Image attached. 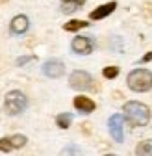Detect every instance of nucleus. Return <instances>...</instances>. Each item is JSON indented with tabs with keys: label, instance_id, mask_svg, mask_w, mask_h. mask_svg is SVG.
Listing matches in <instances>:
<instances>
[{
	"label": "nucleus",
	"instance_id": "obj_1",
	"mask_svg": "<svg viewBox=\"0 0 152 156\" xmlns=\"http://www.w3.org/2000/svg\"><path fill=\"white\" fill-rule=\"evenodd\" d=\"M123 112H124V119L134 125V126H145L148 125L150 121V110L147 104L143 102H137V101H128L124 106H123Z\"/></svg>",
	"mask_w": 152,
	"mask_h": 156
},
{
	"label": "nucleus",
	"instance_id": "obj_2",
	"mask_svg": "<svg viewBox=\"0 0 152 156\" xmlns=\"http://www.w3.org/2000/svg\"><path fill=\"white\" fill-rule=\"evenodd\" d=\"M126 84H128V87L132 91H136V93L148 91L152 87V73L147 71V69H134L128 74Z\"/></svg>",
	"mask_w": 152,
	"mask_h": 156
},
{
	"label": "nucleus",
	"instance_id": "obj_3",
	"mask_svg": "<svg viewBox=\"0 0 152 156\" xmlns=\"http://www.w3.org/2000/svg\"><path fill=\"white\" fill-rule=\"evenodd\" d=\"M28 106V99H26V95L22 91H19V89H13L6 95V101H4V110L6 113L9 115H19V113H22Z\"/></svg>",
	"mask_w": 152,
	"mask_h": 156
},
{
	"label": "nucleus",
	"instance_id": "obj_4",
	"mask_svg": "<svg viewBox=\"0 0 152 156\" xmlns=\"http://www.w3.org/2000/svg\"><path fill=\"white\" fill-rule=\"evenodd\" d=\"M69 86L76 91H85V89H95L93 87V78L87 71H74L69 76Z\"/></svg>",
	"mask_w": 152,
	"mask_h": 156
},
{
	"label": "nucleus",
	"instance_id": "obj_5",
	"mask_svg": "<svg viewBox=\"0 0 152 156\" xmlns=\"http://www.w3.org/2000/svg\"><path fill=\"white\" fill-rule=\"evenodd\" d=\"M123 125H124V117L121 113H113L109 117V121H108V126H109V134H111V138L115 140V141H124V130H123Z\"/></svg>",
	"mask_w": 152,
	"mask_h": 156
},
{
	"label": "nucleus",
	"instance_id": "obj_6",
	"mask_svg": "<svg viewBox=\"0 0 152 156\" xmlns=\"http://www.w3.org/2000/svg\"><path fill=\"white\" fill-rule=\"evenodd\" d=\"M71 47H72V52L80 54V56H87V54H91V52H93L95 43H93V39H89V37L78 35V37H74V39H72Z\"/></svg>",
	"mask_w": 152,
	"mask_h": 156
},
{
	"label": "nucleus",
	"instance_id": "obj_7",
	"mask_svg": "<svg viewBox=\"0 0 152 156\" xmlns=\"http://www.w3.org/2000/svg\"><path fill=\"white\" fill-rule=\"evenodd\" d=\"M43 73L50 78H60L63 73H65V65L60 62V60H50L43 65Z\"/></svg>",
	"mask_w": 152,
	"mask_h": 156
},
{
	"label": "nucleus",
	"instance_id": "obj_8",
	"mask_svg": "<svg viewBox=\"0 0 152 156\" xmlns=\"http://www.w3.org/2000/svg\"><path fill=\"white\" fill-rule=\"evenodd\" d=\"M28 26H30L28 17L17 15V17H13V21H11V24H9V30H11V34H15V35H21V34H24V32L28 30Z\"/></svg>",
	"mask_w": 152,
	"mask_h": 156
},
{
	"label": "nucleus",
	"instance_id": "obj_9",
	"mask_svg": "<svg viewBox=\"0 0 152 156\" xmlns=\"http://www.w3.org/2000/svg\"><path fill=\"white\" fill-rule=\"evenodd\" d=\"M115 8H117V2H108V4H104V6H98L97 9H93L89 17L93 19V21H100V19H106L109 13L115 11Z\"/></svg>",
	"mask_w": 152,
	"mask_h": 156
},
{
	"label": "nucleus",
	"instance_id": "obj_10",
	"mask_svg": "<svg viewBox=\"0 0 152 156\" xmlns=\"http://www.w3.org/2000/svg\"><path fill=\"white\" fill-rule=\"evenodd\" d=\"M74 108L78 110L80 113H91L95 110V102L89 99V97H84V95H78L74 99Z\"/></svg>",
	"mask_w": 152,
	"mask_h": 156
},
{
	"label": "nucleus",
	"instance_id": "obj_11",
	"mask_svg": "<svg viewBox=\"0 0 152 156\" xmlns=\"http://www.w3.org/2000/svg\"><path fill=\"white\" fill-rule=\"evenodd\" d=\"M84 4H85V0H61V11L63 13H74Z\"/></svg>",
	"mask_w": 152,
	"mask_h": 156
},
{
	"label": "nucleus",
	"instance_id": "obj_12",
	"mask_svg": "<svg viewBox=\"0 0 152 156\" xmlns=\"http://www.w3.org/2000/svg\"><path fill=\"white\" fill-rule=\"evenodd\" d=\"M136 154L137 156H152V140H145L137 145L136 149Z\"/></svg>",
	"mask_w": 152,
	"mask_h": 156
},
{
	"label": "nucleus",
	"instance_id": "obj_13",
	"mask_svg": "<svg viewBox=\"0 0 152 156\" xmlns=\"http://www.w3.org/2000/svg\"><path fill=\"white\" fill-rule=\"evenodd\" d=\"M89 26V23L87 21H69V23H65V30L67 32H76V30H80V28H87Z\"/></svg>",
	"mask_w": 152,
	"mask_h": 156
},
{
	"label": "nucleus",
	"instance_id": "obj_14",
	"mask_svg": "<svg viewBox=\"0 0 152 156\" xmlns=\"http://www.w3.org/2000/svg\"><path fill=\"white\" fill-rule=\"evenodd\" d=\"M56 123H58L60 128H69L71 123H72V115L71 113H60L58 117H56Z\"/></svg>",
	"mask_w": 152,
	"mask_h": 156
},
{
	"label": "nucleus",
	"instance_id": "obj_15",
	"mask_svg": "<svg viewBox=\"0 0 152 156\" xmlns=\"http://www.w3.org/2000/svg\"><path fill=\"white\" fill-rule=\"evenodd\" d=\"M9 141H11V145H13V149H21V147H24L26 145V136H22V134H15V136H11L9 138Z\"/></svg>",
	"mask_w": 152,
	"mask_h": 156
},
{
	"label": "nucleus",
	"instance_id": "obj_16",
	"mask_svg": "<svg viewBox=\"0 0 152 156\" xmlns=\"http://www.w3.org/2000/svg\"><path fill=\"white\" fill-rule=\"evenodd\" d=\"M61 156H82V152H80L78 147L69 145V147H65V149L61 151Z\"/></svg>",
	"mask_w": 152,
	"mask_h": 156
},
{
	"label": "nucleus",
	"instance_id": "obj_17",
	"mask_svg": "<svg viewBox=\"0 0 152 156\" xmlns=\"http://www.w3.org/2000/svg\"><path fill=\"white\" fill-rule=\"evenodd\" d=\"M0 151H2V152H9V151H13V145H11L9 138H2V140H0Z\"/></svg>",
	"mask_w": 152,
	"mask_h": 156
},
{
	"label": "nucleus",
	"instance_id": "obj_18",
	"mask_svg": "<svg viewBox=\"0 0 152 156\" xmlns=\"http://www.w3.org/2000/svg\"><path fill=\"white\" fill-rule=\"evenodd\" d=\"M102 73H104L106 78H115V76L119 74V67H106Z\"/></svg>",
	"mask_w": 152,
	"mask_h": 156
},
{
	"label": "nucleus",
	"instance_id": "obj_19",
	"mask_svg": "<svg viewBox=\"0 0 152 156\" xmlns=\"http://www.w3.org/2000/svg\"><path fill=\"white\" fill-rule=\"evenodd\" d=\"M147 62H152V52H147L141 60H139V63H147Z\"/></svg>",
	"mask_w": 152,
	"mask_h": 156
},
{
	"label": "nucleus",
	"instance_id": "obj_20",
	"mask_svg": "<svg viewBox=\"0 0 152 156\" xmlns=\"http://www.w3.org/2000/svg\"><path fill=\"white\" fill-rule=\"evenodd\" d=\"M32 58H22V60H17V65H22V63H26V62H30Z\"/></svg>",
	"mask_w": 152,
	"mask_h": 156
},
{
	"label": "nucleus",
	"instance_id": "obj_21",
	"mask_svg": "<svg viewBox=\"0 0 152 156\" xmlns=\"http://www.w3.org/2000/svg\"><path fill=\"white\" fill-rule=\"evenodd\" d=\"M104 156H115V154H104Z\"/></svg>",
	"mask_w": 152,
	"mask_h": 156
}]
</instances>
